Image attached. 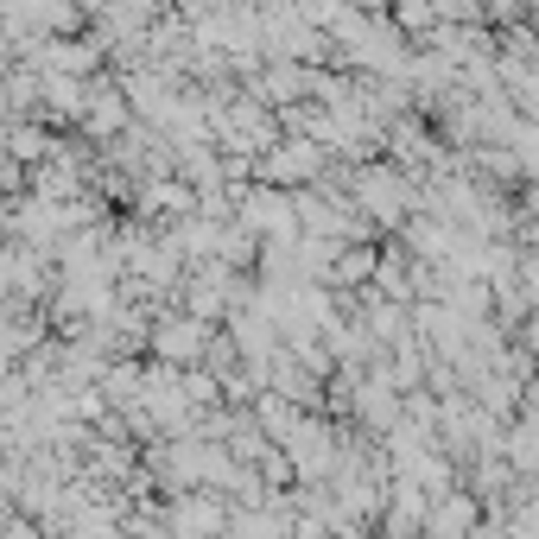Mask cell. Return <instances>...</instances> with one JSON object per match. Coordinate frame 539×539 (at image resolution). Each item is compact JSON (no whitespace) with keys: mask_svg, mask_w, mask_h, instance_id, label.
I'll use <instances>...</instances> for the list:
<instances>
[{"mask_svg":"<svg viewBox=\"0 0 539 539\" xmlns=\"http://www.w3.org/2000/svg\"><path fill=\"white\" fill-rule=\"evenodd\" d=\"M165 356H197V324H165Z\"/></svg>","mask_w":539,"mask_h":539,"instance_id":"cell-1","label":"cell"}]
</instances>
